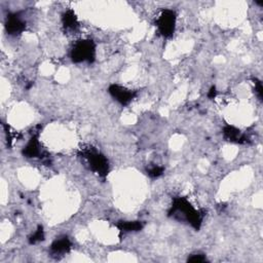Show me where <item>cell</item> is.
<instances>
[{
    "mask_svg": "<svg viewBox=\"0 0 263 263\" xmlns=\"http://www.w3.org/2000/svg\"><path fill=\"white\" fill-rule=\"evenodd\" d=\"M169 217L175 220L187 222L194 229L199 230L203 223L204 213L196 210L185 197H175L169 210Z\"/></svg>",
    "mask_w": 263,
    "mask_h": 263,
    "instance_id": "obj_1",
    "label": "cell"
},
{
    "mask_svg": "<svg viewBox=\"0 0 263 263\" xmlns=\"http://www.w3.org/2000/svg\"><path fill=\"white\" fill-rule=\"evenodd\" d=\"M70 56L74 63H93L96 59V45L89 39L76 41Z\"/></svg>",
    "mask_w": 263,
    "mask_h": 263,
    "instance_id": "obj_2",
    "label": "cell"
},
{
    "mask_svg": "<svg viewBox=\"0 0 263 263\" xmlns=\"http://www.w3.org/2000/svg\"><path fill=\"white\" fill-rule=\"evenodd\" d=\"M82 157L90 164L92 171L97 173L99 176L106 177L109 173V163L105 156L94 148H86L82 151Z\"/></svg>",
    "mask_w": 263,
    "mask_h": 263,
    "instance_id": "obj_3",
    "label": "cell"
},
{
    "mask_svg": "<svg viewBox=\"0 0 263 263\" xmlns=\"http://www.w3.org/2000/svg\"><path fill=\"white\" fill-rule=\"evenodd\" d=\"M176 13L172 9H163L160 13L156 24L159 33L163 37L169 38L173 36L175 28H176Z\"/></svg>",
    "mask_w": 263,
    "mask_h": 263,
    "instance_id": "obj_4",
    "label": "cell"
},
{
    "mask_svg": "<svg viewBox=\"0 0 263 263\" xmlns=\"http://www.w3.org/2000/svg\"><path fill=\"white\" fill-rule=\"evenodd\" d=\"M109 94L112 96L114 100H116L119 104H122L124 106L129 105L132 101L134 100L136 97V92L127 89L125 86H122L119 84H111L108 89Z\"/></svg>",
    "mask_w": 263,
    "mask_h": 263,
    "instance_id": "obj_5",
    "label": "cell"
},
{
    "mask_svg": "<svg viewBox=\"0 0 263 263\" xmlns=\"http://www.w3.org/2000/svg\"><path fill=\"white\" fill-rule=\"evenodd\" d=\"M26 29V23L18 14L8 15L5 21V30L9 35H19Z\"/></svg>",
    "mask_w": 263,
    "mask_h": 263,
    "instance_id": "obj_6",
    "label": "cell"
},
{
    "mask_svg": "<svg viewBox=\"0 0 263 263\" xmlns=\"http://www.w3.org/2000/svg\"><path fill=\"white\" fill-rule=\"evenodd\" d=\"M222 133H223L224 138L229 142H233V143L245 144L249 141L248 137L240 133V131L234 126H230V125L225 126L223 128Z\"/></svg>",
    "mask_w": 263,
    "mask_h": 263,
    "instance_id": "obj_7",
    "label": "cell"
},
{
    "mask_svg": "<svg viewBox=\"0 0 263 263\" xmlns=\"http://www.w3.org/2000/svg\"><path fill=\"white\" fill-rule=\"evenodd\" d=\"M71 248L72 244L70 239L67 237H63L53 240L51 246V252L53 255H64L67 254Z\"/></svg>",
    "mask_w": 263,
    "mask_h": 263,
    "instance_id": "obj_8",
    "label": "cell"
},
{
    "mask_svg": "<svg viewBox=\"0 0 263 263\" xmlns=\"http://www.w3.org/2000/svg\"><path fill=\"white\" fill-rule=\"evenodd\" d=\"M41 155V150H40V144L38 141V137L33 135L28 142V144L23 150V156L27 158H38Z\"/></svg>",
    "mask_w": 263,
    "mask_h": 263,
    "instance_id": "obj_9",
    "label": "cell"
},
{
    "mask_svg": "<svg viewBox=\"0 0 263 263\" xmlns=\"http://www.w3.org/2000/svg\"><path fill=\"white\" fill-rule=\"evenodd\" d=\"M62 23L66 30H76L79 28V20L73 10L69 9L62 17Z\"/></svg>",
    "mask_w": 263,
    "mask_h": 263,
    "instance_id": "obj_10",
    "label": "cell"
},
{
    "mask_svg": "<svg viewBox=\"0 0 263 263\" xmlns=\"http://www.w3.org/2000/svg\"><path fill=\"white\" fill-rule=\"evenodd\" d=\"M116 226L122 233H136L144 227L141 221H122L117 223Z\"/></svg>",
    "mask_w": 263,
    "mask_h": 263,
    "instance_id": "obj_11",
    "label": "cell"
},
{
    "mask_svg": "<svg viewBox=\"0 0 263 263\" xmlns=\"http://www.w3.org/2000/svg\"><path fill=\"white\" fill-rule=\"evenodd\" d=\"M43 239H45V230H43V227L41 225H38L35 233L29 237V244L35 245L37 243L42 242Z\"/></svg>",
    "mask_w": 263,
    "mask_h": 263,
    "instance_id": "obj_12",
    "label": "cell"
},
{
    "mask_svg": "<svg viewBox=\"0 0 263 263\" xmlns=\"http://www.w3.org/2000/svg\"><path fill=\"white\" fill-rule=\"evenodd\" d=\"M164 169L162 167H153L150 170H148V176L150 178H158L163 174Z\"/></svg>",
    "mask_w": 263,
    "mask_h": 263,
    "instance_id": "obj_13",
    "label": "cell"
},
{
    "mask_svg": "<svg viewBox=\"0 0 263 263\" xmlns=\"http://www.w3.org/2000/svg\"><path fill=\"white\" fill-rule=\"evenodd\" d=\"M254 84H255V92H256L258 98L261 100V99H262V92H263L262 82H261L259 79H254Z\"/></svg>",
    "mask_w": 263,
    "mask_h": 263,
    "instance_id": "obj_14",
    "label": "cell"
},
{
    "mask_svg": "<svg viewBox=\"0 0 263 263\" xmlns=\"http://www.w3.org/2000/svg\"><path fill=\"white\" fill-rule=\"evenodd\" d=\"M189 262H205L207 261V257L204 254H195L188 258Z\"/></svg>",
    "mask_w": 263,
    "mask_h": 263,
    "instance_id": "obj_15",
    "label": "cell"
},
{
    "mask_svg": "<svg viewBox=\"0 0 263 263\" xmlns=\"http://www.w3.org/2000/svg\"><path fill=\"white\" fill-rule=\"evenodd\" d=\"M216 96H217V90H216V86L213 85V86H211L209 93H208V97H209V99H211L212 100V99H214Z\"/></svg>",
    "mask_w": 263,
    "mask_h": 263,
    "instance_id": "obj_16",
    "label": "cell"
}]
</instances>
